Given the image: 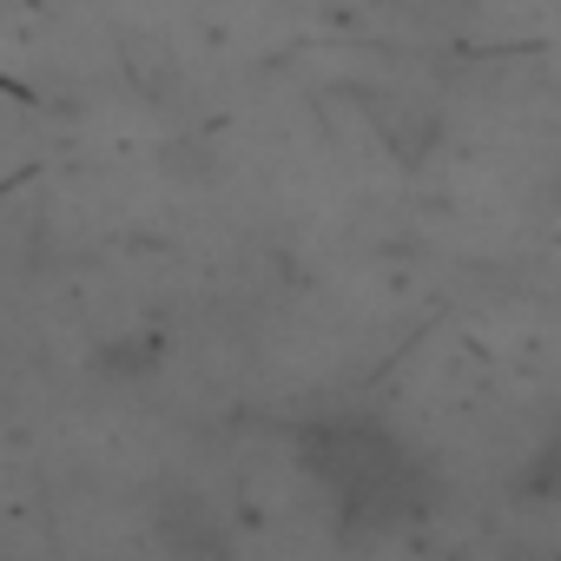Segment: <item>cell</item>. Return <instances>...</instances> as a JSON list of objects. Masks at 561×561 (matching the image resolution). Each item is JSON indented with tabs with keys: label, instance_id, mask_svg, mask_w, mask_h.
Masks as SVG:
<instances>
[{
	"label": "cell",
	"instance_id": "obj_1",
	"mask_svg": "<svg viewBox=\"0 0 561 561\" xmlns=\"http://www.w3.org/2000/svg\"><path fill=\"white\" fill-rule=\"evenodd\" d=\"M351 436H357V449H344L351 462L311 456V469L331 476V489H337V515H357V522H370V528H383V522H397V515H416V482H423L416 456L397 449L383 430H364V423H357Z\"/></svg>",
	"mask_w": 561,
	"mask_h": 561
}]
</instances>
